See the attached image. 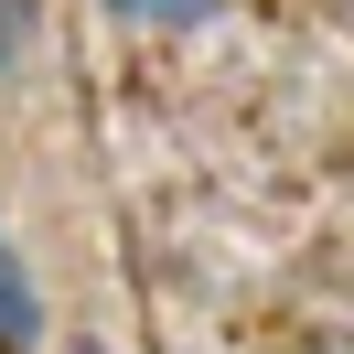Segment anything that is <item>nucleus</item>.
I'll return each mask as SVG.
<instances>
[{
  "instance_id": "7ed1b4c3",
  "label": "nucleus",
  "mask_w": 354,
  "mask_h": 354,
  "mask_svg": "<svg viewBox=\"0 0 354 354\" xmlns=\"http://www.w3.org/2000/svg\"><path fill=\"white\" fill-rule=\"evenodd\" d=\"M22 54H32V0H0V86H11Z\"/></svg>"
},
{
  "instance_id": "f03ea898",
  "label": "nucleus",
  "mask_w": 354,
  "mask_h": 354,
  "mask_svg": "<svg viewBox=\"0 0 354 354\" xmlns=\"http://www.w3.org/2000/svg\"><path fill=\"white\" fill-rule=\"evenodd\" d=\"M118 22H151V32H172V22H204L215 0H108Z\"/></svg>"
},
{
  "instance_id": "20e7f679",
  "label": "nucleus",
  "mask_w": 354,
  "mask_h": 354,
  "mask_svg": "<svg viewBox=\"0 0 354 354\" xmlns=\"http://www.w3.org/2000/svg\"><path fill=\"white\" fill-rule=\"evenodd\" d=\"M86 354H97V344H86Z\"/></svg>"
},
{
  "instance_id": "f257e3e1",
  "label": "nucleus",
  "mask_w": 354,
  "mask_h": 354,
  "mask_svg": "<svg viewBox=\"0 0 354 354\" xmlns=\"http://www.w3.org/2000/svg\"><path fill=\"white\" fill-rule=\"evenodd\" d=\"M0 354H44V290H32V258L11 225H0Z\"/></svg>"
}]
</instances>
